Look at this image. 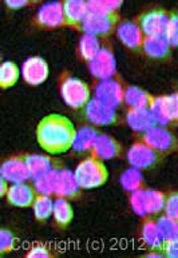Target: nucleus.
Here are the masks:
<instances>
[{"instance_id":"nucleus-8","label":"nucleus","mask_w":178,"mask_h":258,"mask_svg":"<svg viewBox=\"0 0 178 258\" xmlns=\"http://www.w3.org/2000/svg\"><path fill=\"white\" fill-rule=\"evenodd\" d=\"M170 15L162 8H155L145 12L138 18V26L142 30L145 36H154V35H165L169 24Z\"/></svg>"},{"instance_id":"nucleus-40","label":"nucleus","mask_w":178,"mask_h":258,"mask_svg":"<svg viewBox=\"0 0 178 258\" xmlns=\"http://www.w3.org/2000/svg\"><path fill=\"white\" fill-rule=\"evenodd\" d=\"M28 258H48L51 257V253L48 251L46 246H43V245H36L31 249V250L28 251L27 254Z\"/></svg>"},{"instance_id":"nucleus-21","label":"nucleus","mask_w":178,"mask_h":258,"mask_svg":"<svg viewBox=\"0 0 178 258\" xmlns=\"http://www.w3.org/2000/svg\"><path fill=\"white\" fill-rule=\"evenodd\" d=\"M170 43L165 35H154V36H145L142 51L149 58L163 59L170 52Z\"/></svg>"},{"instance_id":"nucleus-4","label":"nucleus","mask_w":178,"mask_h":258,"mask_svg":"<svg viewBox=\"0 0 178 258\" xmlns=\"http://www.w3.org/2000/svg\"><path fill=\"white\" fill-rule=\"evenodd\" d=\"M120 16L118 14H106V12H89L85 20L82 22L81 30L82 32L94 36H107L114 30H116Z\"/></svg>"},{"instance_id":"nucleus-15","label":"nucleus","mask_w":178,"mask_h":258,"mask_svg":"<svg viewBox=\"0 0 178 258\" xmlns=\"http://www.w3.org/2000/svg\"><path fill=\"white\" fill-rule=\"evenodd\" d=\"M38 191H36L35 186L28 185L26 182H20V183H12L10 185L8 193L6 196L7 201L12 206L16 208H28L34 205Z\"/></svg>"},{"instance_id":"nucleus-5","label":"nucleus","mask_w":178,"mask_h":258,"mask_svg":"<svg viewBox=\"0 0 178 258\" xmlns=\"http://www.w3.org/2000/svg\"><path fill=\"white\" fill-rule=\"evenodd\" d=\"M141 141L147 143L161 154H166L175 150L178 146V141L175 135L171 133L166 126L155 124L151 128L141 134Z\"/></svg>"},{"instance_id":"nucleus-38","label":"nucleus","mask_w":178,"mask_h":258,"mask_svg":"<svg viewBox=\"0 0 178 258\" xmlns=\"http://www.w3.org/2000/svg\"><path fill=\"white\" fill-rule=\"evenodd\" d=\"M163 213L166 216L178 221V191H174V193H170L169 196H166V204H165Z\"/></svg>"},{"instance_id":"nucleus-20","label":"nucleus","mask_w":178,"mask_h":258,"mask_svg":"<svg viewBox=\"0 0 178 258\" xmlns=\"http://www.w3.org/2000/svg\"><path fill=\"white\" fill-rule=\"evenodd\" d=\"M141 237H142L143 243L150 250H162L165 246V239L161 234L158 225L155 222V218H150V217L145 218L142 229H141Z\"/></svg>"},{"instance_id":"nucleus-16","label":"nucleus","mask_w":178,"mask_h":258,"mask_svg":"<svg viewBox=\"0 0 178 258\" xmlns=\"http://www.w3.org/2000/svg\"><path fill=\"white\" fill-rule=\"evenodd\" d=\"M150 111L154 116L157 124L161 126H171L177 123L171 103V95H162V97H154L150 104Z\"/></svg>"},{"instance_id":"nucleus-27","label":"nucleus","mask_w":178,"mask_h":258,"mask_svg":"<svg viewBox=\"0 0 178 258\" xmlns=\"http://www.w3.org/2000/svg\"><path fill=\"white\" fill-rule=\"evenodd\" d=\"M101 48L102 47L98 36L85 34L81 38V40H79L78 52H79V56H81L85 62H91V60L97 56L98 52L101 51Z\"/></svg>"},{"instance_id":"nucleus-34","label":"nucleus","mask_w":178,"mask_h":258,"mask_svg":"<svg viewBox=\"0 0 178 258\" xmlns=\"http://www.w3.org/2000/svg\"><path fill=\"white\" fill-rule=\"evenodd\" d=\"M124 0H87L89 12H106L116 14Z\"/></svg>"},{"instance_id":"nucleus-23","label":"nucleus","mask_w":178,"mask_h":258,"mask_svg":"<svg viewBox=\"0 0 178 258\" xmlns=\"http://www.w3.org/2000/svg\"><path fill=\"white\" fill-rule=\"evenodd\" d=\"M24 159H26L28 171L31 174L32 179H36L44 174L50 173L51 170L59 167L58 162H55L54 159H51L50 157H46V155L26 154Z\"/></svg>"},{"instance_id":"nucleus-9","label":"nucleus","mask_w":178,"mask_h":258,"mask_svg":"<svg viewBox=\"0 0 178 258\" xmlns=\"http://www.w3.org/2000/svg\"><path fill=\"white\" fill-rule=\"evenodd\" d=\"M90 73L97 79H110L115 75L116 60L112 51L107 47H102L95 58L89 62Z\"/></svg>"},{"instance_id":"nucleus-33","label":"nucleus","mask_w":178,"mask_h":258,"mask_svg":"<svg viewBox=\"0 0 178 258\" xmlns=\"http://www.w3.org/2000/svg\"><path fill=\"white\" fill-rule=\"evenodd\" d=\"M155 222L158 225L161 234H162L165 242L171 241L178 237V221L171 217L163 214V216L155 217Z\"/></svg>"},{"instance_id":"nucleus-13","label":"nucleus","mask_w":178,"mask_h":258,"mask_svg":"<svg viewBox=\"0 0 178 258\" xmlns=\"http://www.w3.org/2000/svg\"><path fill=\"white\" fill-rule=\"evenodd\" d=\"M116 36L120 39V42L125 47H128L129 50H142L145 35H143L142 30L136 22H132V20L121 22L116 26Z\"/></svg>"},{"instance_id":"nucleus-12","label":"nucleus","mask_w":178,"mask_h":258,"mask_svg":"<svg viewBox=\"0 0 178 258\" xmlns=\"http://www.w3.org/2000/svg\"><path fill=\"white\" fill-rule=\"evenodd\" d=\"M125 89L118 81L114 79H103L95 87V97L103 103L114 108H118L124 103Z\"/></svg>"},{"instance_id":"nucleus-42","label":"nucleus","mask_w":178,"mask_h":258,"mask_svg":"<svg viewBox=\"0 0 178 258\" xmlns=\"http://www.w3.org/2000/svg\"><path fill=\"white\" fill-rule=\"evenodd\" d=\"M171 103H173V110H174L175 120H177V123H178V93L171 95Z\"/></svg>"},{"instance_id":"nucleus-26","label":"nucleus","mask_w":178,"mask_h":258,"mask_svg":"<svg viewBox=\"0 0 178 258\" xmlns=\"http://www.w3.org/2000/svg\"><path fill=\"white\" fill-rule=\"evenodd\" d=\"M99 134H101L99 131L93 127H89V126L81 127L79 130H77V134H75L73 150L78 151V153L91 151L94 147V143H95Z\"/></svg>"},{"instance_id":"nucleus-24","label":"nucleus","mask_w":178,"mask_h":258,"mask_svg":"<svg viewBox=\"0 0 178 258\" xmlns=\"http://www.w3.org/2000/svg\"><path fill=\"white\" fill-rule=\"evenodd\" d=\"M153 98L154 97H151L145 90L137 86H129L125 89L124 103L129 108H150Z\"/></svg>"},{"instance_id":"nucleus-19","label":"nucleus","mask_w":178,"mask_h":258,"mask_svg":"<svg viewBox=\"0 0 178 258\" xmlns=\"http://www.w3.org/2000/svg\"><path fill=\"white\" fill-rule=\"evenodd\" d=\"M81 186L78 183L75 174L71 170L59 169L58 183H56V191L55 196L65 197L67 200H73L79 197L81 193Z\"/></svg>"},{"instance_id":"nucleus-44","label":"nucleus","mask_w":178,"mask_h":258,"mask_svg":"<svg viewBox=\"0 0 178 258\" xmlns=\"http://www.w3.org/2000/svg\"><path fill=\"white\" fill-rule=\"evenodd\" d=\"M32 2H35V3H38V2H40V0H32Z\"/></svg>"},{"instance_id":"nucleus-39","label":"nucleus","mask_w":178,"mask_h":258,"mask_svg":"<svg viewBox=\"0 0 178 258\" xmlns=\"http://www.w3.org/2000/svg\"><path fill=\"white\" fill-rule=\"evenodd\" d=\"M165 257H171V258H178V237L171 241L165 242V246L162 249Z\"/></svg>"},{"instance_id":"nucleus-37","label":"nucleus","mask_w":178,"mask_h":258,"mask_svg":"<svg viewBox=\"0 0 178 258\" xmlns=\"http://www.w3.org/2000/svg\"><path fill=\"white\" fill-rule=\"evenodd\" d=\"M165 36H166V39L169 40L171 47H178V14L177 12L170 14V19H169V24H167Z\"/></svg>"},{"instance_id":"nucleus-18","label":"nucleus","mask_w":178,"mask_h":258,"mask_svg":"<svg viewBox=\"0 0 178 258\" xmlns=\"http://www.w3.org/2000/svg\"><path fill=\"white\" fill-rule=\"evenodd\" d=\"M126 123L137 133H145L157 124L150 108H129L126 112Z\"/></svg>"},{"instance_id":"nucleus-2","label":"nucleus","mask_w":178,"mask_h":258,"mask_svg":"<svg viewBox=\"0 0 178 258\" xmlns=\"http://www.w3.org/2000/svg\"><path fill=\"white\" fill-rule=\"evenodd\" d=\"M74 174L79 186L85 190L97 189L99 186L105 185L108 179L107 167L103 161L95 155H90L79 162Z\"/></svg>"},{"instance_id":"nucleus-30","label":"nucleus","mask_w":178,"mask_h":258,"mask_svg":"<svg viewBox=\"0 0 178 258\" xmlns=\"http://www.w3.org/2000/svg\"><path fill=\"white\" fill-rule=\"evenodd\" d=\"M58 174H59V167L58 169L51 170L50 173L44 174L42 177L34 179V186H35L38 194H55L56 191V183H58Z\"/></svg>"},{"instance_id":"nucleus-1","label":"nucleus","mask_w":178,"mask_h":258,"mask_svg":"<svg viewBox=\"0 0 178 258\" xmlns=\"http://www.w3.org/2000/svg\"><path fill=\"white\" fill-rule=\"evenodd\" d=\"M75 134L77 130L74 124L59 114L43 118L36 128L39 145L50 154H61L73 149Z\"/></svg>"},{"instance_id":"nucleus-36","label":"nucleus","mask_w":178,"mask_h":258,"mask_svg":"<svg viewBox=\"0 0 178 258\" xmlns=\"http://www.w3.org/2000/svg\"><path fill=\"white\" fill-rule=\"evenodd\" d=\"M16 239L15 235L12 234L8 229L0 230V254L4 255L15 249Z\"/></svg>"},{"instance_id":"nucleus-41","label":"nucleus","mask_w":178,"mask_h":258,"mask_svg":"<svg viewBox=\"0 0 178 258\" xmlns=\"http://www.w3.org/2000/svg\"><path fill=\"white\" fill-rule=\"evenodd\" d=\"M30 0H4V3L10 10H19V8L27 6Z\"/></svg>"},{"instance_id":"nucleus-11","label":"nucleus","mask_w":178,"mask_h":258,"mask_svg":"<svg viewBox=\"0 0 178 258\" xmlns=\"http://www.w3.org/2000/svg\"><path fill=\"white\" fill-rule=\"evenodd\" d=\"M36 24L44 28H55L65 26V12L63 2L52 0L43 4L36 14Z\"/></svg>"},{"instance_id":"nucleus-22","label":"nucleus","mask_w":178,"mask_h":258,"mask_svg":"<svg viewBox=\"0 0 178 258\" xmlns=\"http://www.w3.org/2000/svg\"><path fill=\"white\" fill-rule=\"evenodd\" d=\"M91 153L102 161L114 159L121 154V145L110 135L99 134L95 143H94Z\"/></svg>"},{"instance_id":"nucleus-29","label":"nucleus","mask_w":178,"mask_h":258,"mask_svg":"<svg viewBox=\"0 0 178 258\" xmlns=\"http://www.w3.org/2000/svg\"><path fill=\"white\" fill-rule=\"evenodd\" d=\"M54 204L55 201H52L51 196L47 194H38L34 201L32 209H34V214L35 218L40 222L48 220L52 214H54Z\"/></svg>"},{"instance_id":"nucleus-10","label":"nucleus","mask_w":178,"mask_h":258,"mask_svg":"<svg viewBox=\"0 0 178 258\" xmlns=\"http://www.w3.org/2000/svg\"><path fill=\"white\" fill-rule=\"evenodd\" d=\"M0 177L11 183H20L31 179V174L28 171L27 163L23 157H11L2 163Z\"/></svg>"},{"instance_id":"nucleus-6","label":"nucleus","mask_w":178,"mask_h":258,"mask_svg":"<svg viewBox=\"0 0 178 258\" xmlns=\"http://www.w3.org/2000/svg\"><path fill=\"white\" fill-rule=\"evenodd\" d=\"M162 155L163 154L154 150L153 147L149 146L143 141H138V142L133 143L132 147L129 149L128 161L133 167L145 170L157 165L162 159Z\"/></svg>"},{"instance_id":"nucleus-25","label":"nucleus","mask_w":178,"mask_h":258,"mask_svg":"<svg viewBox=\"0 0 178 258\" xmlns=\"http://www.w3.org/2000/svg\"><path fill=\"white\" fill-rule=\"evenodd\" d=\"M145 196V209H146V218H155L165 210L166 196L157 190L143 189Z\"/></svg>"},{"instance_id":"nucleus-43","label":"nucleus","mask_w":178,"mask_h":258,"mask_svg":"<svg viewBox=\"0 0 178 258\" xmlns=\"http://www.w3.org/2000/svg\"><path fill=\"white\" fill-rule=\"evenodd\" d=\"M8 183H10V182H7L6 179H3V178L0 179V194H2L3 197L7 196V193H8V189H10Z\"/></svg>"},{"instance_id":"nucleus-7","label":"nucleus","mask_w":178,"mask_h":258,"mask_svg":"<svg viewBox=\"0 0 178 258\" xmlns=\"http://www.w3.org/2000/svg\"><path fill=\"white\" fill-rule=\"evenodd\" d=\"M83 110L85 118L94 126H110L118 122L116 108L103 103L97 98H91Z\"/></svg>"},{"instance_id":"nucleus-3","label":"nucleus","mask_w":178,"mask_h":258,"mask_svg":"<svg viewBox=\"0 0 178 258\" xmlns=\"http://www.w3.org/2000/svg\"><path fill=\"white\" fill-rule=\"evenodd\" d=\"M61 95H62L63 102L74 110L85 108L86 104L91 99L89 86L83 81L71 77V75H63L62 77Z\"/></svg>"},{"instance_id":"nucleus-31","label":"nucleus","mask_w":178,"mask_h":258,"mask_svg":"<svg viewBox=\"0 0 178 258\" xmlns=\"http://www.w3.org/2000/svg\"><path fill=\"white\" fill-rule=\"evenodd\" d=\"M121 185L126 191L133 193L138 189H142L143 186V175L140 169L136 167H130V169L125 170L124 174L121 175Z\"/></svg>"},{"instance_id":"nucleus-32","label":"nucleus","mask_w":178,"mask_h":258,"mask_svg":"<svg viewBox=\"0 0 178 258\" xmlns=\"http://www.w3.org/2000/svg\"><path fill=\"white\" fill-rule=\"evenodd\" d=\"M19 67L14 62H4L0 66V87L7 90L15 85L19 79Z\"/></svg>"},{"instance_id":"nucleus-14","label":"nucleus","mask_w":178,"mask_h":258,"mask_svg":"<svg viewBox=\"0 0 178 258\" xmlns=\"http://www.w3.org/2000/svg\"><path fill=\"white\" fill-rule=\"evenodd\" d=\"M48 74H50L48 64L40 56H32V58L27 59L22 67L23 79L31 86L42 85L43 82L47 81Z\"/></svg>"},{"instance_id":"nucleus-35","label":"nucleus","mask_w":178,"mask_h":258,"mask_svg":"<svg viewBox=\"0 0 178 258\" xmlns=\"http://www.w3.org/2000/svg\"><path fill=\"white\" fill-rule=\"evenodd\" d=\"M130 205L132 209L142 218H146V209H145V196H143V187L133 191L130 194Z\"/></svg>"},{"instance_id":"nucleus-28","label":"nucleus","mask_w":178,"mask_h":258,"mask_svg":"<svg viewBox=\"0 0 178 258\" xmlns=\"http://www.w3.org/2000/svg\"><path fill=\"white\" fill-rule=\"evenodd\" d=\"M54 220L61 227H66L73 221L74 212L70 202L65 197H58L54 204Z\"/></svg>"},{"instance_id":"nucleus-17","label":"nucleus","mask_w":178,"mask_h":258,"mask_svg":"<svg viewBox=\"0 0 178 258\" xmlns=\"http://www.w3.org/2000/svg\"><path fill=\"white\" fill-rule=\"evenodd\" d=\"M65 26L79 28L82 22L89 15L87 0H63Z\"/></svg>"}]
</instances>
